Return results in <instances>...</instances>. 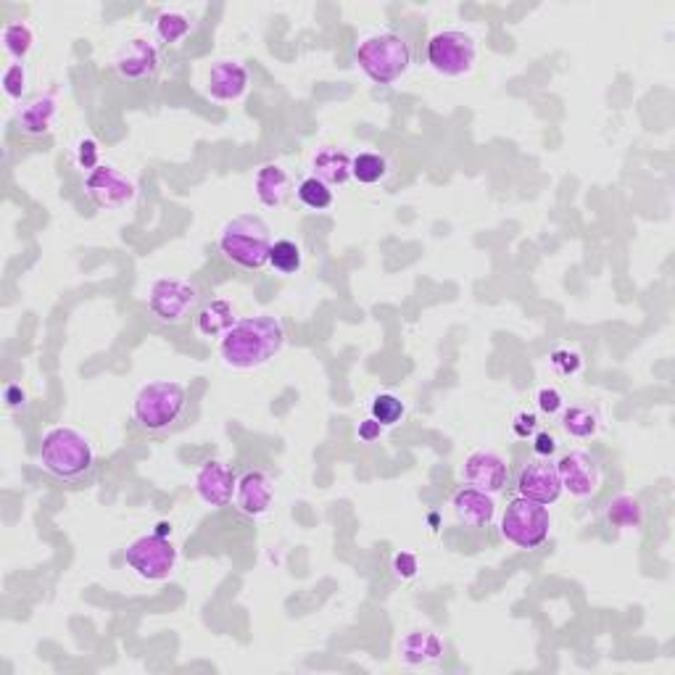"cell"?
<instances>
[{
  "mask_svg": "<svg viewBox=\"0 0 675 675\" xmlns=\"http://www.w3.org/2000/svg\"><path fill=\"white\" fill-rule=\"evenodd\" d=\"M285 346L283 322L272 314H256L233 325L219 343V356L233 370H256L275 359Z\"/></svg>",
  "mask_w": 675,
  "mask_h": 675,
  "instance_id": "cell-1",
  "label": "cell"
},
{
  "mask_svg": "<svg viewBox=\"0 0 675 675\" xmlns=\"http://www.w3.org/2000/svg\"><path fill=\"white\" fill-rule=\"evenodd\" d=\"M269 225L256 214H240L230 219L219 235V251L227 262L240 269H262L269 262Z\"/></svg>",
  "mask_w": 675,
  "mask_h": 675,
  "instance_id": "cell-2",
  "label": "cell"
},
{
  "mask_svg": "<svg viewBox=\"0 0 675 675\" xmlns=\"http://www.w3.org/2000/svg\"><path fill=\"white\" fill-rule=\"evenodd\" d=\"M93 462V446L80 430L59 425L45 433L43 446H40V465L51 475L61 480H77L93 470Z\"/></svg>",
  "mask_w": 675,
  "mask_h": 675,
  "instance_id": "cell-3",
  "label": "cell"
},
{
  "mask_svg": "<svg viewBox=\"0 0 675 675\" xmlns=\"http://www.w3.org/2000/svg\"><path fill=\"white\" fill-rule=\"evenodd\" d=\"M188 407V391L177 380H156L135 396V420L148 433H164L175 425Z\"/></svg>",
  "mask_w": 675,
  "mask_h": 675,
  "instance_id": "cell-4",
  "label": "cell"
},
{
  "mask_svg": "<svg viewBox=\"0 0 675 675\" xmlns=\"http://www.w3.org/2000/svg\"><path fill=\"white\" fill-rule=\"evenodd\" d=\"M356 61L362 66V72L378 85H391L407 72L412 64V48L401 35L393 32H380L370 35L356 48Z\"/></svg>",
  "mask_w": 675,
  "mask_h": 675,
  "instance_id": "cell-5",
  "label": "cell"
},
{
  "mask_svg": "<svg viewBox=\"0 0 675 675\" xmlns=\"http://www.w3.org/2000/svg\"><path fill=\"white\" fill-rule=\"evenodd\" d=\"M552 530V515L546 504L517 496L507 504L501 515V536L517 549H538L549 538Z\"/></svg>",
  "mask_w": 675,
  "mask_h": 675,
  "instance_id": "cell-6",
  "label": "cell"
},
{
  "mask_svg": "<svg viewBox=\"0 0 675 675\" xmlns=\"http://www.w3.org/2000/svg\"><path fill=\"white\" fill-rule=\"evenodd\" d=\"M201 288L193 280L182 277H161L156 280L148 296V309L159 322L182 325L201 309Z\"/></svg>",
  "mask_w": 675,
  "mask_h": 675,
  "instance_id": "cell-7",
  "label": "cell"
},
{
  "mask_svg": "<svg viewBox=\"0 0 675 675\" xmlns=\"http://www.w3.org/2000/svg\"><path fill=\"white\" fill-rule=\"evenodd\" d=\"M124 559L143 581H164L175 570L177 549L164 538V533H153V536H140L138 541H132L124 552Z\"/></svg>",
  "mask_w": 675,
  "mask_h": 675,
  "instance_id": "cell-8",
  "label": "cell"
},
{
  "mask_svg": "<svg viewBox=\"0 0 675 675\" xmlns=\"http://www.w3.org/2000/svg\"><path fill=\"white\" fill-rule=\"evenodd\" d=\"M478 56L475 40L467 32H438L428 43V64L443 77H462L472 69Z\"/></svg>",
  "mask_w": 675,
  "mask_h": 675,
  "instance_id": "cell-9",
  "label": "cell"
},
{
  "mask_svg": "<svg viewBox=\"0 0 675 675\" xmlns=\"http://www.w3.org/2000/svg\"><path fill=\"white\" fill-rule=\"evenodd\" d=\"M85 190H88V196L93 198L95 204L103 206V209H122V206L132 204L135 196H138L135 182L127 175H122L119 169L109 167V164H101V167L90 172L88 180H85Z\"/></svg>",
  "mask_w": 675,
  "mask_h": 675,
  "instance_id": "cell-10",
  "label": "cell"
},
{
  "mask_svg": "<svg viewBox=\"0 0 675 675\" xmlns=\"http://www.w3.org/2000/svg\"><path fill=\"white\" fill-rule=\"evenodd\" d=\"M559 483L567 494L575 499H588L594 496L602 486V470L596 465V459L586 451H570L557 462Z\"/></svg>",
  "mask_w": 675,
  "mask_h": 675,
  "instance_id": "cell-11",
  "label": "cell"
},
{
  "mask_svg": "<svg viewBox=\"0 0 675 675\" xmlns=\"http://www.w3.org/2000/svg\"><path fill=\"white\" fill-rule=\"evenodd\" d=\"M517 494L530 501H538V504H554L562 494L557 465L544 457L528 462L517 475Z\"/></svg>",
  "mask_w": 675,
  "mask_h": 675,
  "instance_id": "cell-12",
  "label": "cell"
},
{
  "mask_svg": "<svg viewBox=\"0 0 675 675\" xmlns=\"http://www.w3.org/2000/svg\"><path fill=\"white\" fill-rule=\"evenodd\" d=\"M235 488H238V480H235V472L219 462V459H209L204 462V467L198 470L196 475V494L198 499L204 501L206 507H227L230 501L235 499Z\"/></svg>",
  "mask_w": 675,
  "mask_h": 675,
  "instance_id": "cell-13",
  "label": "cell"
},
{
  "mask_svg": "<svg viewBox=\"0 0 675 675\" xmlns=\"http://www.w3.org/2000/svg\"><path fill=\"white\" fill-rule=\"evenodd\" d=\"M159 64L161 59L156 45L143 40V37H135L127 45H122V51L114 59V69H117L119 77L130 82L151 80L153 74L159 72Z\"/></svg>",
  "mask_w": 675,
  "mask_h": 675,
  "instance_id": "cell-14",
  "label": "cell"
},
{
  "mask_svg": "<svg viewBox=\"0 0 675 675\" xmlns=\"http://www.w3.org/2000/svg\"><path fill=\"white\" fill-rule=\"evenodd\" d=\"M462 475H465L467 486L486 491L491 496L499 494L501 488L507 486V465L494 451H472L465 459Z\"/></svg>",
  "mask_w": 675,
  "mask_h": 675,
  "instance_id": "cell-15",
  "label": "cell"
},
{
  "mask_svg": "<svg viewBox=\"0 0 675 675\" xmlns=\"http://www.w3.org/2000/svg\"><path fill=\"white\" fill-rule=\"evenodd\" d=\"M275 499V483L267 472L251 470L238 480L235 488V507L246 517H262L267 515Z\"/></svg>",
  "mask_w": 675,
  "mask_h": 675,
  "instance_id": "cell-16",
  "label": "cell"
},
{
  "mask_svg": "<svg viewBox=\"0 0 675 675\" xmlns=\"http://www.w3.org/2000/svg\"><path fill=\"white\" fill-rule=\"evenodd\" d=\"M248 90V69L240 61H217L209 72V95L214 101H238Z\"/></svg>",
  "mask_w": 675,
  "mask_h": 675,
  "instance_id": "cell-17",
  "label": "cell"
},
{
  "mask_svg": "<svg viewBox=\"0 0 675 675\" xmlns=\"http://www.w3.org/2000/svg\"><path fill=\"white\" fill-rule=\"evenodd\" d=\"M451 507L457 512V517L470 528H488L491 520L496 515V504L491 499V494L486 491H478V488H459L457 494H454V501H451Z\"/></svg>",
  "mask_w": 675,
  "mask_h": 675,
  "instance_id": "cell-18",
  "label": "cell"
},
{
  "mask_svg": "<svg viewBox=\"0 0 675 675\" xmlns=\"http://www.w3.org/2000/svg\"><path fill=\"white\" fill-rule=\"evenodd\" d=\"M399 654L401 660H404V665H409V668H417V665H433V662L443 660L446 644L438 639L436 633L414 631L404 636V641L399 644Z\"/></svg>",
  "mask_w": 675,
  "mask_h": 675,
  "instance_id": "cell-19",
  "label": "cell"
},
{
  "mask_svg": "<svg viewBox=\"0 0 675 675\" xmlns=\"http://www.w3.org/2000/svg\"><path fill=\"white\" fill-rule=\"evenodd\" d=\"M256 188V198L262 201L264 206L269 209H277V206H283L291 196V177L285 172L280 164H264L259 172H256L254 180Z\"/></svg>",
  "mask_w": 675,
  "mask_h": 675,
  "instance_id": "cell-20",
  "label": "cell"
},
{
  "mask_svg": "<svg viewBox=\"0 0 675 675\" xmlns=\"http://www.w3.org/2000/svg\"><path fill=\"white\" fill-rule=\"evenodd\" d=\"M235 312L233 304H227L225 298H214L209 304H204L196 312V327L198 333L206 335V338H225L235 325Z\"/></svg>",
  "mask_w": 675,
  "mask_h": 675,
  "instance_id": "cell-21",
  "label": "cell"
},
{
  "mask_svg": "<svg viewBox=\"0 0 675 675\" xmlns=\"http://www.w3.org/2000/svg\"><path fill=\"white\" fill-rule=\"evenodd\" d=\"M53 119H56V95H37L19 114V127L27 135H43L51 130Z\"/></svg>",
  "mask_w": 675,
  "mask_h": 675,
  "instance_id": "cell-22",
  "label": "cell"
},
{
  "mask_svg": "<svg viewBox=\"0 0 675 675\" xmlns=\"http://www.w3.org/2000/svg\"><path fill=\"white\" fill-rule=\"evenodd\" d=\"M314 177H320L327 185H343L351 177V159L346 151L338 148H322L312 161Z\"/></svg>",
  "mask_w": 675,
  "mask_h": 675,
  "instance_id": "cell-23",
  "label": "cell"
},
{
  "mask_svg": "<svg viewBox=\"0 0 675 675\" xmlns=\"http://www.w3.org/2000/svg\"><path fill=\"white\" fill-rule=\"evenodd\" d=\"M607 520H610L615 528H641L644 523V507H641L639 499L623 494L612 499L610 509H607Z\"/></svg>",
  "mask_w": 675,
  "mask_h": 675,
  "instance_id": "cell-24",
  "label": "cell"
},
{
  "mask_svg": "<svg viewBox=\"0 0 675 675\" xmlns=\"http://www.w3.org/2000/svg\"><path fill=\"white\" fill-rule=\"evenodd\" d=\"M562 428L567 436L591 438L599 430V417L586 407H570L562 412Z\"/></svg>",
  "mask_w": 675,
  "mask_h": 675,
  "instance_id": "cell-25",
  "label": "cell"
},
{
  "mask_svg": "<svg viewBox=\"0 0 675 675\" xmlns=\"http://www.w3.org/2000/svg\"><path fill=\"white\" fill-rule=\"evenodd\" d=\"M388 175V161L380 153H359L356 159H351V177L364 185L380 182Z\"/></svg>",
  "mask_w": 675,
  "mask_h": 675,
  "instance_id": "cell-26",
  "label": "cell"
},
{
  "mask_svg": "<svg viewBox=\"0 0 675 675\" xmlns=\"http://www.w3.org/2000/svg\"><path fill=\"white\" fill-rule=\"evenodd\" d=\"M298 198H301V204H304L306 209L325 211L333 204V190H330L327 182H322L320 177L312 175L298 185Z\"/></svg>",
  "mask_w": 675,
  "mask_h": 675,
  "instance_id": "cell-27",
  "label": "cell"
},
{
  "mask_svg": "<svg viewBox=\"0 0 675 675\" xmlns=\"http://www.w3.org/2000/svg\"><path fill=\"white\" fill-rule=\"evenodd\" d=\"M272 269H277L280 275H293L301 269V248L293 240H277L275 246L269 248V262Z\"/></svg>",
  "mask_w": 675,
  "mask_h": 675,
  "instance_id": "cell-28",
  "label": "cell"
},
{
  "mask_svg": "<svg viewBox=\"0 0 675 675\" xmlns=\"http://www.w3.org/2000/svg\"><path fill=\"white\" fill-rule=\"evenodd\" d=\"M32 43H35V35H32L30 24L24 22H11L3 30V45H6V51L14 56V59H24L27 53H30Z\"/></svg>",
  "mask_w": 675,
  "mask_h": 675,
  "instance_id": "cell-29",
  "label": "cell"
},
{
  "mask_svg": "<svg viewBox=\"0 0 675 675\" xmlns=\"http://www.w3.org/2000/svg\"><path fill=\"white\" fill-rule=\"evenodd\" d=\"M190 32V19L185 14H177V11H167L156 19V35H159L161 43L175 45L180 43L182 37Z\"/></svg>",
  "mask_w": 675,
  "mask_h": 675,
  "instance_id": "cell-30",
  "label": "cell"
},
{
  "mask_svg": "<svg viewBox=\"0 0 675 675\" xmlns=\"http://www.w3.org/2000/svg\"><path fill=\"white\" fill-rule=\"evenodd\" d=\"M372 420H378L380 425H396V422L404 417L407 407H404V401L399 396H393V393H380L372 399Z\"/></svg>",
  "mask_w": 675,
  "mask_h": 675,
  "instance_id": "cell-31",
  "label": "cell"
},
{
  "mask_svg": "<svg viewBox=\"0 0 675 675\" xmlns=\"http://www.w3.org/2000/svg\"><path fill=\"white\" fill-rule=\"evenodd\" d=\"M3 90H6L8 98H22L24 90H27V72H24V64H11L3 74Z\"/></svg>",
  "mask_w": 675,
  "mask_h": 675,
  "instance_id": "cell-32",
  "label": "cell"
},
{
  "mask_svg": "<svg viewBox=\"0 0 675 675\" xmlns=\"http://www.w3.org/2000/svg\"><path fill=\"white\" fill-rule=\"evenodd\" d=\"M77 161H80V167L90 169V172L101 167V164H98V161H101V148H98V143H95L93 138L80 140V146H77Z\"/></svg>",
  "mask_w": 675,
  "mask_h": 675,
  "instance_id": "cell-33",
  "label": "cell"
},
{
  "mask_svg": "<svg viewBox=\"0 0 675 675\" xmlns=\"http://www.w3.org/2000/svg\"><path fill=\"white\" fill-rule=\"evenodd\" d=\"M552 364L562 375H573V372L581 370V356L573 354V351H554Z\"/></svg>",
  "mask_w": 675,
  "mask_h": 675,
  "instance_id": "cell-34",
  "label": "cell"
},
{
  "mask_svg": "<svg viewBox=\"0 0 675 675\" xmlns=\"http://www.w3.org/2000/svg\"><path fill=\"white\" fill-rule=\"evenodd\" d=\"M417 557H414L412 552H401L393 557V570H396V575L399 578H404V581H409V578H414L417 575Z\"/></svg>",
  "mask_w": 675,
  "mask_h": 675,
  "instance_id": "cell-35",
  "label": "cell"
},
{
  "mask_svg": "<svg viewBox=\"0 0 675 675\" xmlns=\"http://www.w3.org/2000/svg\"><path fill=\"white\" fill-rule=\"evenodd\" d=\"M538 409L546 414H557L562 412V396L554 388H541L538 391Z\"/></svg>",
  "mask_w": 675,
  "mask_h": 675,
  "instance_id": "cell-36",
  "label": "cell"
},
{
  "mask_svg": "<svg viewBox=\"0 0 675 675\" xmlns=\"http://www.w3.org/2000/svg\"><path fill=\"white\" fill-rule=\"evenodd\" d=\"M533 451H536L538 457L549 459L557 451V438L552 433H538L536 441H533Z\"/></svg>",
  "mask_w": 675,
  "mask_h": 675,
  "instance_id": "cell-37",
  "label": "cell"
},
{
  "mask_svg": "<svg viewBox=\"0 0 675 675\" xmlns=\"http://www.w3.org/2000/svg\"><path fill=\"white\" fill-rule=\"evenodd\" d=\"M533 430H536V417H533V414H520V417H517L515 420V433L520 438H528L530 433H533Z\"/></svg>",
  "mask_w": 675,
  "mask_h": 675,
  "instance_id": "cell-38",
  "label": "cell"
},
{
  "mask_svg": "<svg viewBox=\"0 0 675 675\" xmlns=\"http://www.w3.org/2000/svg\"><path fill=\"white\" fill-rule=\"evenodd\" d=\"M380 428H383V425H380L378 420L362 422V425H359V438H362V441H367V443H372L375 438L380 436Z\"/></svg>",
  "mask_w": 675,
  "mask_h": 675,
  "instance_id": "cell-39",
  "label": "cell"
},
{
  "mask_svg": "<svg viewBox=\"0 0 675 675\" xmlns=\"http://www.w3.org/2000/svg\"><path fill=\"white\" fill-rule=\"evenodd\" d=\"M8 404H11V407L24 404V391L19 388V385H11V388H8Z\"/></svg>",
  "mask_w": 675,
  "mask_h": 675,
  "instance_id": "cell-40",
  "label": "cell"
}]
</instances>
